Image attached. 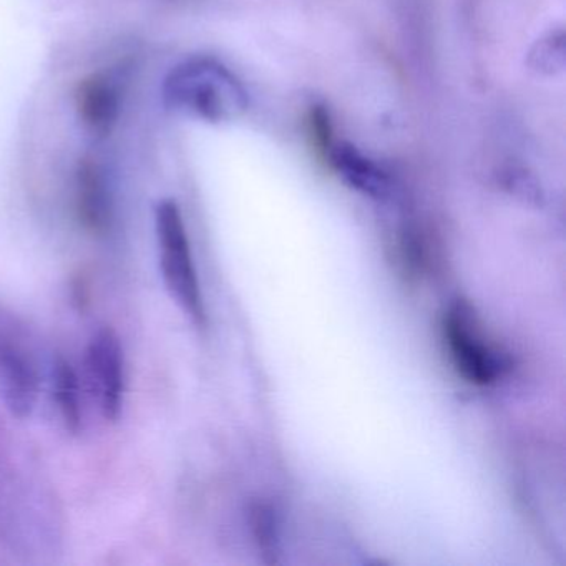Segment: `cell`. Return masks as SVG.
Returning a JSON list of instances; mask_svg holds the SVG:
<instances>
[{"label": "cell", "instance_id": "6da1fadb", "mask_svg": "<svg viewBox=\"0 0 566 566\" xmlns=\"http://www.w3.org/2000/svg\"><path fill=\"white\" fill-rule=\"evenodd\" d=\"M168 101L211 122L237 117L244 108V94L237 78L213 61L197 59L178 65L165 85Z\"/></svg>", "mask_w": 566, "mask_h": 566}, {"label": "cell", "instance_id": "277c9868", "mask_svg": "<svg viewBox=\"0 0 566 566\" xmlns=\"http://www.w3.org/2000/svg\"><path fill=\"white\" fill-rule=\"evenodd\" d=\"M88 367L97 384L105 419L117 420L124 403V353L112 329L98 331L88 347Z\"/></svg>", "mask_w": 566, "mask_h": 566}, {"label": "cell", "instance_id": "3957f363", "mask_svg": "<svg viewBox=\"0 0 566 566\" xmlns=\"http://www.w3.org/2000/svg\"><path fill=\"white\" fill-rule=\"evenodd\" d=\"M157 234L160 244V264L165 283L171 296L197 326L207 324L203 293L197 266L191 254L190 238L184 214L175 201L165 200L157 208Z\"/></svg>", "mask_w": 566, "mask_h": 566}, {"label": "cell", "instance_id": "8992f818", "mask_svg": "<svg viewBox=\"0 0 566 566\" xmlns=\"http://www.w3.org/2000/svg\"><path fill=\"white\" fill-rule=\"evenodd\" d=\"M120 88L111 75H94L78 91V114L92 132L107 134L120 114Z\"/></svg>", "mask_w": 566, "mask_h": 566}, {"label": "cell", "instance_id": "8fae6325", "mask_svg": "<svg viewBox=\"0 0 566 566\" xmlns=\"http://www.w3.org/2000/svg\"><path fill=\"white\" fill-rule=\"evenodd\" d=\"M253 525L258 533V542H260L261 549L266 553L274 552V522L270 513L264 512L263 506L254 512L253 510Z\"/></svg>", "mask_w": 566, "mask_h": 566}, {"label": "cell", "instance_id": "5b68a950", "mask_svg": "<svg viewBox=\"0 0 566 566\" xmlns=\"http://www.w3.org/2000/svg\"><path fill=\"white\" fill-rule=\"evenodd\" d=\"M77 213L88 233L104 237L111 231L114 220L111 190L104 171L94 161H85L78 170Z\"/></svg>", "mask_w": 566, "mask_h": 566}, {"label": "cell", "instance_id": "ba28073f", "mask_svg": "<svg viewBox=\"0 0 566 566\" xmlns=\"http://www.w3.org/2000/svg\"><path fill=\"white\" fill-rule=\"evenodd\" d=\"M329 161L357 190L366 191L374 197H380L387 190L386 177L354 148L334 147Z\"/></svg>", "mask_w": 566, "mask_h": 566}, {"label": "cell", "instance_id": "30bf717a", "mask_svg": "<svg viewBox=\"0 0 566 566\" xmlns=\"http://www.w3.org/2000/svg\"><path fill=\"white\" fill-rule=\"evenodd\" d=\"M310 134L314 148L324 158H329L334 150L333 127L324 108H314L310 117Z\"/></svg>", "mask_w": 566, "mask_h": 566}, {"label": "cell", "instance_id": "52a82bcc", "mask_svg": "<svg viewBox=\"0 0 566 566\" xmlns=\"http://www.w3.org/2000/svg\"><path fill=\"white\" fill-rule=\"evenodd\" d=\"M0 369L4 373L9 407L18 416L31 412L38 397V376L34 367L14 349L0 347Z\"/></svg>", "mask_w": 566, "mask_h": 566}, {"label": "cell", "instance_id": "7a4b0ae2", "mask_svg": "<svg viewBox=\"0 0 566 566\" xmlns=\"http://www.w3.org/2000/svg\"><path fill=\"white\" fill-rule=\"evenodd\" d=\"M442 337L450 363L467 382L479 387L499 382L506 369L505 356L469 303L450 304L442 316Z\"/></svg>", "mask_w": 566, "mask_h": 566}, {"label": "cell", "instance_id": "9c48e42d", "mask_svg": "<svg viewBox=\"0 0 566 566\" xmlns=\"http://www.w3.org/2000/svg\"><path fill=\"white\" fill-rule=\"evenodd\" d=\"M55 397L65 427L77 433L82 426L81 390L77 374L67 360L59 359L54 370Z\"/></svg>", "mask_w": 566, "mask_h": 566}]
</instances>
